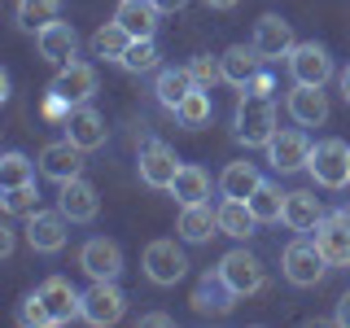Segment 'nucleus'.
Segmentation results:
<instances>
[{"label": "nucleus", "instance_id": "nucleus-13", "mask_svg": "<svg viewBox=\"0 0 350 328\" xmlns=\"http://www.w3.org/2000/svg\"><path fill=\"white\" fill-rule=\"evenodd\" d=\"M49 92H57L66 105H88L92 101V92H96V70L88 62H66L62 70H57V79L49 83Z\"/></svg>", "mask_w": 350, "mask_h": 328}, {"label": "nucleus", "instance_id": "nucleus-45", "mask_svg": "<svg viewBox=\"0 0 350 328\" xmlns=\"http://www.w3.org/2000/svg\"><path fill=\"white\" fill-rule=\"evenodd\" d=\"M342 96H346V105H350V66L342 70Z\"/></svg>", "mask_w": 350, "mask_h": 328}, {"label": "nucleus", "instance_id": "nucleus-39", "mask_svg": "<svg viewBox=\"0 0 350 328\" xmlns=\"http://www.w3.org/2000/svg\"><path fill=\"white\" fill-rule=\"evenodd\" d=\"M245 92H258V96H271V74H262V70H258V74H254V79H250V83H245Z\"/></svg>", "mask_w": 350, "mask_h": 328}, {"label": "nucleus", "instance_id": "nucleus-42", "mask_svg": "<svg viewBox=\"0 0 350 328\" xmlns=\"http://www.w3.org/2000/svg\"><path fill=\"white\" fill-rule=\"evenodd\" d=\"M0 254H14V228H0Z\"/></svg>", "mask_w": 350, "mask_h": 328}, {"label": "nucleus", "instance_id": "nucleus-44", "mask_svg": "<svg viewBox=\"0 0 350 328\" xmlns=\"http://www.w3.org/2000/svg\"><path fill=\"white\" fill-rule=\"evenodd\" d=\"M206 5H211V9H237L241 0H206Z\"/></svg>", "mask_w": 350, "mask_h": 328}, {"label": "nucleus", "instance_id": "nucleus-27", "mask_svg": "<svg viewBox=\"0 0 350 328\" xmlns=\"http://www.w3.org/2000/svg\"><path fill=\"white\" fill-rule=\"evenodd\" d=\"M180 206H193V202H206L211 197V175H206L202 167H193V162H184L180 175H175V184L167 189Z\"/></svg>", "mask_w": 350, "mask_h": 328}, {"label": "nucleus", "instance_id": "nucleus-38", "mask_svg": "<svg viewBox=\"0 0 350 328\" xmlns=\"http://www.w3.org/2000/svg\"><path fill=\"white\" fill-rule=\"evenodd\" d=\"M189 74L197 79V87H215L219 79H224V66H219V57L202 53V57H193V62H189Z\"/></svg>", "mask_w": 350, "mask_h": 328}, {"label": "nucleus", "instance_id": "nucleus-6", "mask_svg": "<svg viewBox=\"0 0 350 328\" xmlns=\"http://www.w3.org/2000/svg\"><path fill=\"white\" fill-rule=\"evenodd\" d=\"M127 311V293L118 289L114 280H92V289L83 293V306H79V320L105 328V324H118Z\"/></svg>", "mask_w": 350, "mask_h": 328}, {"label": "nucleus", "instance_id": "nucleus-41", "mask_svg": "<svg viewBox=\"0 0 350 328\" xmlns=\"http://www.w3.org/2000/svg\"><path fill=\"white\" fill-rule=\"evenodd\" d=\"M337 324L342 328H350V293H342V298H337V315H333Z\"/></svg>", "mask_w": 350, "mask_h": 328}, {"label": "nucleus", "instance_id": "nucleus-19", "mask_svg": "<svg viewBox=\"0 0 350 328\" xmlns=\"http://www.w3.org/2000/svg\"><path fill=\"white\" fill-rule=\"evenodd\" d=\"M289 118L298 127H324L328 123V96H324V87H311V83H293V92H289Z\"/></svg>", "mask_w": 350, "mask_h": 328}, {"label": "nucleus", "instance_id": "nucleus-16", "mask_svg": "<svg viewBox=\"0 0 350 328\" xmlns=\"http://www.w3.org/2000/svg\"><path fill=\"white\" fill-rule=\"evenodd\" d=\"M62 127H66V140H75L83 153H92V149H101L105 145V136H109V127H105V118L96 114L92 105H75L70 114L62 118Z\"/></svg>", "mask_w": 350, "mask_h": 328}, {"label": "nucleus", "instance_id": "nucleus-30", "mask_svg": "<svg viewBox=\"0 0 350 328\" xmlns=\"http://www.w3.org/2000/svg\"><path fill=\"white\" fill-rule=\"evenodd\" d=\"M245 202H250V210H254L258 223H280L284 219V193L276 189V184H267V180H262Z\"/></svg>", "mask_w": 350, "mask_h": 328}, {"label": "nucleus", "instance_id": "nucleus-21", "mask_svg": "<svg viewBox=\"0 0 350 328\" xmlns=\"http://www.w3.org/2000/svg\"><path fill=\"white\" fill-rule=\"evenodd\" d=\"M158 18H162V9L153 5V0H123V5L114 9V22L127 31L131 40H153Z\"/></svg>", "mask_w": 350, "mask_h": 328}, {"label": "nucleus", "instance_id": "nucleus-25", "mask_svg": "<svg viewBox=\"0 0 350 328\" xmlns=\"http://www.w3.org/2000/svg\"><path fill=\"white\" fill-rule=\"evenodd\" d=\"M258 62L262 57L254 53V44H250V49H245V44H232V49L219 57V66H224V79L232 83V87H245L250 79H254V74H258Z\"/></svg>", "mask_w": 350, "mask_h": 328}, {"label": "nucleus", "instance_id": "nucleus-11", "mask_svg": "<svg viewBox=\"0 0 350 328\" xmlns=\"http://www.w3.org/2000/svg\"><path fill=\"white\" fill-rule=\"evenodd\" d=\"M180 167H184V162L175 158V149L162 145V140H149V145L140 149V162H136L140 180H145L149 189H171L175 175H180Z\"/></svg>", "mask_w": 350, "mask_h": 328}, {"label": "nucleus", "instance_id": "nucleus-43", "mask_svg": "<svg viewBox=\"0 0 350 328\" xmlns=\"http://www.w3.org/2000/svg\"><path fill=\"white\" fill-rule=\"evenodd\" d=\"M153 5H158L162 14H180V9H184V0H153Z\"/></svg>", "mask_w": 350, "mask_h": 328}, {"label": "nucleus", "instance_id": "nucleus-22", "mask_svg": "<svg viewBox=\"0 0 350 328\" xmlns=\"http://www.w3.org/2000/svg\"><path fill=\"white\" fill-rule=\"evenodd\" d=\"M180 241L189 245H202L219 232V210H211V202H193V206H180V223H175Z\"/></svg>", "mask_w": 350, "mask_h": 328}, {"label": "nucleus", "instance_id": "nucleus-2", "mask_svg": "<svg viewBox=\"0 0 350 328\" xmlns=\"http://www.w3.org/2000/svg\"><path fill=\"white\" fill-rule=\"evenodd\" d=\"M306 171L320 189H346L350 184V145L337 136L311 145V158H306Z\"/></svg>", "mask_w": 350, "mask_h": 328}, {"label": "nucleus", "instance_id": "nucleus-9", "mask_svg": "<svg viewBox=\"0 0 350 328\" xmlns=\"http://www.w3.org/2000/svg\"><path fill=\"white\" fill-rule=\"evenodd\" d=\"M66 223H70V219L62 210H31L27 228H22V232H27V245L36 249V254H57V249H66V236H70Z\"/></svg>", "mask_w": 350, "mask_h": 328}, {"label": "nucleus", "instance_id": "nucleus-40", "mask_svg": "<svg viewBox=\"0 0 350 328\" xmlns=\"http://www.w3.org/2000/svg\"><path fill=\"white\" fill-rule=\"evenodd\" d=\"M140 324H145V328H167L171 315L167 311H149V315H140Z\"/></svg>", "mask_w": 350, "mask_h": 328}, {"label": "nucleus", "instance_id": "nucleus-3", "mask_svg": "<svg viewBox=\"0 0 350 328\" xmlns=\"http://www.w3.org/2000/svg\"><path fill=\"white\" fill-rule=\"evenodd\" d=\"M280 267H284V280H289V284H298V289H311V284L324 280L328 258L320 254V245H315V241H289V245H284Z\"/></svg>", "mask_w": 350, "mask_h": 328}, {"label": "nucleus", "instance_id": "nucleus-28", "mask_svg": "<svg viewBox=\"0 0 350 328\" xmlns=\"http://www.w3.org/2000/svg\"><path fill=\"white\" fill-rule=\"evenodd\" d=\"M258 184H262V175H258L254 162H228L224 175H219V193H224V197H241V202H245Z\"/></svg>", "mask_w": 350, "mask_h": 328}, {"label": "nucleus", "instance_id": "nucleus-33", "mask_svg": "<svg viewBox=\"0 0 350 328\" xmlns=\"http://www.w3.org/2000/svg\"><path fill=\"white\" fill-rule=\"evenodd\" d=\"M118 66H123L127 74H149V70H158V44H153V40H131L127 53L118 57Z\"/></svg>", "mask_w": 350, "mask_h": 328}, {"label": "nucleus", "instance_id": "nucleus-23", "mask_svg": "<svg viewBox=\"0 0 350 328\" xmlns=\"http://www.w3.org/2000/svg\"><path fill=\"white\" fill-rule=\"evenodd\" d=\"M320 219H324V206H320L315 193H306V189L284 193V219H280V223H289L293 232H315Z\"/></svg>", "mask_w": 350, "mask_h": 328}, {"label": "nucleus", "instance_id": "nucleus-17", "mask_svg": "<svg viewBox=\"0 0 350 328\" xmlns=\"http://www.w3.org/2000/svg\"><path fill=\"white\" fill-rule=\"evenodd\" d=\"M57 210L70 219V223H92L96 210H101V197H96V189L83 180V175H75V180L62 184L57 193Z\"/></svg>", "mask_w": 350, "mask_h": 328}, {"label": "nucleus", "instance_id": "nucleus-8", "mask_svg": "<svg viewBox=\"0 0 350 328\" xmlns=\"http://www.w3.org/2000/svg\"><path fill=\"white\" fill-rule=\"evenodd\" d=\"M79 267L88 280H118L123 276V249L109 236H88L79 245Z\"/></svg>", "mask_w": 350, "mask_h": 328}, {"label": "nucleus", "instance_id": "nucleus-7", "mask_svg": "<svg viewBox=\"0 0 350 328\" xmlns=\"http://www.w3.org/2000/svg\"><path fill=\"white\" fill-rule=\"evenodd\" d=\"M184 271H189V258H184V249L175 245V241H149L145 245V276L153 284H162V289H171V284L184 280Z\"/></svg>", "mask_w": 350, "mask_h": 328}, {"label": "nucleus", "instance_id": "nucleus-15", "mask_svg": "<svg viewBox=\"0 0 350 328\" xmlns=\"http://www.w3.org/2000/svg\"><path fill=\"white\" fill-rule=\"evenodd\" d=\"M40 175H49L53 184H66L75 175H83V149L75 140H53L40 149Z\"/></svg>", "mask_w": 350, "mask_h": 328}, {"label": "nucleus", "instance_id": "nucleus-18", "mask_svg": "<svg viewBox=\"0 0 350 328\" xmlns=\"http://www.w3.org/2000/svg\"><path fill=\"white\" fill-rule=\"evenodd\" d=\"M40 298L44 306H49V315H53V324H70V320H79V306H83V293L75 289L66 276H49L40 284Z\"/></svg>", "mask_w": 350, "mask_h": 328}, {"label": "nucleus", "instance_id": "nucleus-34", "mask_svg": "<svg viewBox=\"0 0 350 328\" xmlns=\"http://www.w3.org/2000/svg\"><path fill=\"white\" fill-rule=\"evenodd\" d=\"M127 44H131L127 31L118 27V22H105V27L92 36V53H96V57H105V62H118L127 53Z\"/></svg>", "mask_w": 350, "mask_h": 328}, {"label": "nucleus", "instance_id": "nucleus-24", "mask_svg": "<svg viewBox=\"0 0 350 328\" xmlns=\"http://www.w3.org/2000/svg\"><path fill=\"white\" fill-rule=\"evenodd\" d=\"M232 302H237V293L224 284L219 267H215V271H206V276L197 280V289H193V306H197L202 315H224Z\"/></svg>", "mask_w": 350, "mask_h": 328}, {"label": "nucleus", "instance_id": "nucleus-12", "mask_svg": "<svg viewBox=\"0 0 350 328\" xmlns=\"http://www.w3.org/2000/svg\"><path fill=\"white\" fill-rule=\"evenodd\" d=\"M306 158H311V140L306 131H276L267 145V167L280 171V175H293V171H306Z\"/></svg>", "mask_w": 350, "mask_h": 328}, {"label": "nucleus", "instance_id": "nucleus-20", "mask_svg": "<svg viewBox=\"0 0 350 328\" xmlns=\"http://www.w3.org/2000/svg\"><path fill=\"white\" fill-rule=\"evenodd\" d=\"M36 44H40V57L53 62V66H66L75 62V49H79V36H75L70 22H49L44 31H36Z\"/></svg>", "mask_w": 350, "mask_h": 328}, {"label": "nucleus", "instance_id": "nucleus-37", "mask_svg": "<svg viewBox=\"0 0 350 328\" xmlns=\"http://www.w3.org/2000/svg\"><path fill=\"white\" fill-rule=\"evenodd\" d=\"M18 320L27 324V328H49V324H53V315H49V306H44L40 289H36V293H27V298H22V311H18Z\"/></svg>", "mask_w": 350, "mask_h": 328}, {"label": "nucleus", "instance_id": "nucleus-35", "mask_svg": "<svg viewBox=\"0 0 350 328\" xmlns=\"http://www.w3.org/2000/svg\"><path fill=\"white\" fill-rule=\"evenodd\" d=\"M36 180V162L27 158V153H5L0 158V189H18V184H31Z\"/></svg>", "mask_w": 350, "mask_h": 328}, {"label": "nucleus", "instance_id": "nucleus-10", "mask_svg": "<svg viewBox=\"0 0 350 328\" xmlns=\"http://www.w3.org/2000/svg\"><path fill=\"white\" fill-rule=\"evenodd\" d=\"M315 245L328 258V267H350V210L324 215L315 223Z\"/></svg>", "mask_w": 350, "mask_h": 328}, {"label": "nucleus", "instance_id": "nucleus-4", "mask_svg": "<svg viewBox=\"0 0 350 328\" xmlns=\"http://www.w3.org/2000/svg\"><path fill=\"white\" fill-rule=\"evenodd\" d=\"M219 276H224V284L237 298H250V293H258L262 284H267V267H262V258L250 254V249H232V254L219 258Z\"/></svg>", "mask_w": 350, "mask_h": 328}, {"label": "nucleus", "instance_id": "nucleus-26", "mask_svg": "<svg viewBox=\"0 0 350 328\" xmlns=\"http://www.w3.org/2000/svg\"><path fill=\"white\" fill-rule=\"evenodd\" d=\"M254 228H258V219H254V210H250V202H241V197H224V206H219V232L245 241Z\"/></svg>", "mask_w": 350, "mask_h": 328}, {"label": "nucleus", "instance_id": "nucleus-29", "mask_svg": "<svg viewBox=\"0 0 350 328\" xmlns=\"http://www.w3.org/2000/svg\"><path fill=\"white\" fill-rule=\"evenodd\" d=\"M197 87V79L189 74V66H180V70H158V83H153V92H158V101L167 109H180V101Z\"/></svg>", "mask_w": 350, "mask_h": 328}, {"label": "nucleus", "instance_id": "nucleus-32", "mask_svg": "<svg viewBox=\"0 0 350 328\" xmlns=\"http://www.w3.org/2000/svg\"><path fill=\"white\" fill-rule=\"evenodd\" d=\"M62 0H18V27L22 31H44L49 22H57Z\"/></svg>", "mask_w": 350, "mask_h": 328}, {"label": "nucleus", "instance_id": "nucleus-14", "mask_svg": "<svg viewBox=\"0 0 350 328\" xmlns=\"http://www.w3.org/2000/svg\"><path fill=\"white\" fill-rule=\"evenodd\" d=\"M250 44H254V53L262 62H276V57H289V49L298 40H293V27L280 14H262L254 22V40H250Z\"/></svg>", "mask_w": 350, "mask_h": 328}, {"label": "nucleus", "instance_id": "nucleus-31", "mask_svg": "<svg viewBox=\"0 0 350 328\" xmlns=\"http://www.w3.org/2000/svg\"><path fill=\"white\" fill-rule=\"evenodd\" d=\"M215 114L211 105V87H193L189 96L180 101V109H175V118H180V127H206Z\"/></svg>", "mask_w": 350, "mask_h": 328}, {"label": "nucleus", "instance_id": "nucleus-5", "mask_svg": "<svg viewBox=\"0 0 350 328\" xmlns=\"http://www.w3.org/2000/svg\"><path fill=\"white\" fill-rule=\"evenodd\" d=\"M284 62H289V79H293V83L324 87L328 79H333V57H328V49H324V44H315V40L293 44Z\"/></svg>", "mask_w": 350, "mask_h": 328}, {"label": "nucleus", "instance_id": "nucleus-36", "mask_svg": "<svg viewBox=\"0 0 350 328\" xmlns=\"http://www.w3.org/2000/svg\"><path fill=\"white\" fill-rule=\"evenodd\" d=\"M0 210H5V215H31V210H40L36 180H31V184H18V189H0Z\"/></svg>", "mask_w": 350, "mask_h": 328}, {"label": "nucleus", "instance_id": "nucleus-1", "mask_svg": "<svg viewBox=\"0 0 350 328\" xmlns=\"http://www.w3.org/2000/svg\"><path fill=\"white\" fill-rule=\"evenodd\" d=\"M276 105L271 96H258V92H245L237 101V118H232V136L241 140L245 149H267L271 136H276Z\"/></svg>", "mask_w": 350, "mask_h": 328}]
</instances>
